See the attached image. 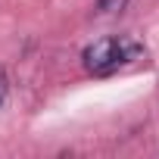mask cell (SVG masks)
Masks as SVG:
<instances>
[{
    "instance_id": "cell-3",
    "label": "cell",
    "mask_w": 159,
    "mask_h": 159,
    "mask_svg": "<svg viewBox=\"0 0 159 159\" xmlns=\"http://www.w3.org/2000/svg\"><path fill=\"white\" fill-rule=\"evenodd\" d=\"M7 97H10V75H7L3 66H0V106L7 103Z\"/></svg>"
},
{
    "instance_id": "cell-2",
    "label": "cell",
    "mask_w": 159,
    "mask_h": 159,
    "mask_svg": "<svg viewBox=\"0 0 159 159\" xmlns=\"http://www.w3.org/2000/svg\"><path fill=\"white\" fill-rule=\"evenodd\" d=\"M125 3H128V0H97V13H103V16H116V13L125 10Z\"/></svg>"
},
{
    "instance_id": "cell-1",
    "label": "cell",
    "mask_w": 159,
    "mask_h": 159,
    "mask_svg": "<svg viewBox=\"0 0 159 159\" xmlns=\"http://www.w3.org/2000/svg\"><path fill=\"white\" fill-rule=\"evenodd\" d=\"M143 53V47L134 41V38H125V34H112V38H100L94 44L84 47L81 53V62L91 75H112L119 69H125L128 62H134L137 56Z\"/></svg>"
}]
</instances>
